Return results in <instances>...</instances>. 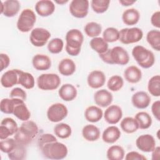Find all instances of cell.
Masks as SVG:
<instances>
[{
	"instance_id": "obj_35",
	"label": "cell",
	"mask_w": 160,
	"mask_h": 160,
	"mask_svg": "<svg viewBox=\"0 0 160 160\" xmlns=\"http://www.w3.org/2000/svg\"><path fill=\"white\" fill-rule=\"evenodd\" d=\"M124 149L118 145H113L109 147L107 151V158L109 160H122L124 158Z\"/></svg>"
},
{
	"instance_id": "obj_38",
	"label": "cell",
	"mask_w": 160,
	"mask_h": 160,
	"mask_svg": "<svg viewBox=\"0 0 160 160\" xmlns=\"http://www.w3.org/2000/svg\"><path fill=\"white\" fill-rule=\"evenodd\" d=\"M148 89L149 93L155 97L160 96V76L155 75L151 77L148 83Z\"/></svg>"
},
{
	"instance_id": "obj_43",
	"label": "cell",
	"mask_w": 160,
	"mask_h": 160,
	"mask_svg": "<svg viewBox=\"0 0 160 160\" xmlns=\"http://www.w3.org/2000/svg\"><path fill=\"white\" fill-rule=\"evenodd\" d=\"M24 146H25L18 144L14 149L8 154L9 159L11 160L24 159L26 155V150Z\"/></svg>"
},
{
	"instance_id": "obj_9",
	"label": "cell",
	"mask_w": 160,
	"mask_h": 160,
	"mask_svg": "<svg viewBox=\"0 0 160 160\" xmlns=\"http://www.w3.org/2000/svg\"><path fill=\"white\" fill-rule=\"evenodd\" d=\"M67 107L62 103L57 102L51 105L47 111V117L52 122H58L63 120L68 115Z\"/></svg>"
},
{
	"instance_id": "obj_24",
	"label": "cell",
	"mask_w": 160,
	"mask_h": 160,
	"mask_svg": "<svg viewBox=\"0 0 160 160\" xmlns=\"http://www.w3.org/2000/svg\"><path fill=\"white\" fill-rule=\"evenodd\" d=\"M125 79L132 84L139 82L142 78L141 71L136 66H130L124 71Z\"/></svg>"
},
{
	"instance_id": "obj_51",
	"label": "cell",
	"mask_w": 160,
	"mask_h": 160,
	"mask_svg": "<svg viewBox=\"0 0 160 160\" xmlns=\"http://www.w3.org/2000/svg\"><path fill=\"white\" fill-rule=\"evenodd\" d=\"M151 22L153 26L157 28H160V12L159 11L152 14L151 18Z\"/></svg>"
},
{
	"instance_id": "obj_30",
	"label": "cell",
	"mask_w": 160,
	"mask_h": 160,
	"mask_svg": "<svg viewBox=\"0 0 160 160\" xmlns=\"http://www.w3.org/2000/svg\"><path fill=\"white\" fill-rule=\"evenodd\" d=\"M18 84L21 85L26 89H30L34 88L35 85V80L31 73L19 69Z\"/></svg>"
},
{
	"instance_id": "obj_53",
	"label": "cell",
	"mask_w": 160,
	"mask_h": 160,
	"mask_svg": "<svg viewBox=\"0 0 160 160\" xmlns=\"http://www.w3.org/2000/svg\"><path fill=\"white\" fill-rule=\"evenodd\" d=\"M119 2L124 6H129L132 5L134 3L136 2V1H131V0H119Z\"/></svg>"
},
{
	"instance_id": "obj_28",
	"label": "cell",
	"mask_w": 160,
	"mask_h": 160,
	"mask_svg": "<svg viewBox=\"0 0 160 160\" xmlns=\"http://www.w3.org/2000/svg\"><path fill=\"white\" fill-rule=\"evenodd\" d=\"M140 18L139 12L134 8H130L125 10L122 15L123 22L128 26L136 24Z\"/></svg>"
},
{
	"instance_id": "obj_27",
	"label": "cell",
	"mask_w": 160,
	"mask_h": 160,
	"mask_svg": "<svg viewBox=\"0 0 160 160\" xmlns=\"http://www.w3.org/2000/svg\"><path fill=\"white\" fill-rule=\"evenodd\" d=\"M103 116L102 109L96 106L88 107L84 111L85 119L91 122H96L100 121Z\"/></svg>"
},
{
	"instance_id": "obj_21",
	"label": "cell",
	"mask_w": 160,
	"mask_h": 160,
	"mask_svg": "<svg viewBox=\"0 0 160 160\" xmlns=\"http://www.w3.org/2000/svg\"><path fill=\"white\" fill-rule=\"evenodd\" d=\"M32 66L38 71H46L51 66V60L46 55L37 54L33 56L32 59Z\"/></svg>"
},
{
	"instance_id": "obj_3",
	"label": "cell",
	"mask_w": 160,
	"mask_h": 160,
	"mask_svg": "<svg viewBox=\"0 0 160 160\" xmlns=\"http://www.w3.org/2000/svg\"><path fill=\"white\" fill-rule=\"evenodd\" d=\"M66 51L72 56H78L80 52L84 41L81 31L77 29L68 31L66 34Z\"/></svg>"
},
{
	"instance_id": "obj_44",
	"label": "cell",
	"mask_w": 160,
	"mask_h": 160,
	"mask_svg": "<svg viewBox=\"0 0 160 160\" xmlns=\"http://www.w3.org/2000/svg\"><path fill=\"white\" fill-rule=\"evenodd\" d=\"M64 47L63 41L60 38H53L48 44V51L52 54H58L61 52Z\"/></svg>"
},
{
	"instance_id": "obj_40",
	"label": "cell",
	"mask_w": 160,
	"mask_h": 160,
	"mask_svg": "<svg viewBox=\"0 0 160 160\" xmlns=\"http://www.w3.org/2000/svg\"><path fill=\"white\" fill-rule=\"evenodd\" d=\"M124 85L122 78L119 75L112 76L107 82V86L111 91L116 92L119 91Z\"/></svg>"
},
{
	"instance_id": "obj_7",
	"label": "cell",
	"mask_w": 160,
	"mask_h": 160,
	"mask_svg": "<svg viewBox=\"0 0 160 160\" xmlns=\"http://www.w3.org/2000/svg\"><path fill=\"white\" fill-rule=\"evenodd\" d=\"M61 82L59 76L54 73L42 74L37 79L38 87L44 91L56 89L60 86Z\"/></svg>"
},
{
	"instance_id": "obj_41",
	"label": "cell",
	"mask_w": 160,
	"mask_h": 160,
	"mask_svg": "<svg viewBox=\"0 0 160 160\" xmlns=\"http://www.w3.org/2000/svg\"><path fill=\"white\" fill-rule=\"evenodd\" d=\"M102 38L108 43L113 42L119 40V31L118 29L112 27L106 28L102 33Z\"/></svg>"
},
{
	"instance_id": "obj_36",
	"label": "cell",
	"mask_w": 160,
	"mask_h": 160,
	"mask_svg": "<svg viewBox=\"0 0 160 160\" xmlns=\"http://www.w3.org/2000/svg\"><path fill=\"white\" fill-rule=\"evenodd\" d=\"M54 132L57 137L61 139H66L71 135L72 129L69 124L61 122L54 126Z\"/></svg>"
},
{
	"instance_id": "obj_14",
	"label": "cell",
	"mask_w": 160,
	"mask_h": 160,
	"mask_svg": "<svg viewBox=\"0 0 160 160\" xmlns=\"http://www.w3.org/2000/svg\"><path fill=\"white\" fill-rule=\"evenodd\" d=\"M104 120L110 124H116L122 117V109L118 105H110L104 113Z\"/></svg>"
},
{
	"instance_id": "obj_20",
	"label": "cell",
	"mask_w": 160,
	"mask_h": 160,
	"mask_svg": "<svg viewBox=\"0 0 160 160\" xmlns=\"http://www.w3.org/2000/svg\"><path fill=\"white\" fill-rule=\"evenodd\" d=\"M19 69H11L5 72L1 78V84L2 87L9 88L18 84Z\"/></svg>"
},
{
	"instance_id": "obj_47",
	"label": "cell",
	"mask_w": 160,
	"mask_h": 160,
	"mask_svg": "<svg viewBox=\"0 0 160 160\" xmlns=\"http://www.w3.org/2000/svg\"><path fill=\"white\" fill-rule=\"evenodd\" d=\"M11 98H18L25 101L27 98V94L24 90L20 88H15L11 90L9 94Z\"/></svg>"
},
{
	"instance_id": "obj_1",
	"label": "cell",
	"mask_w": 160,
	"mask_h": 160,
	"mask_svg": "<svg viewBox=\"0 0 160 160\" xmlns=\"http://www.w3.org/2000/svg\"><path fill=\"white\" fill-rule=\"evenodd\" d=\"M39 131L37 124L32 121H24L14 134V138L18 144L26 146L31 142Z\"/></svg>"
},
{
	"instance_id": "obj_26",
	"label": "cell",
	"mask_w": 160,
	"mask_h": 160,
	"mask_svg": "<svg viewBox=\"0 0 160 160\" xmlns=\"http://www.w3.org/2000/svg\"><path fill=\"white\" fill-rule=\"evenodd\" d=\"M101 132L99 129L93 124H88L83 127L82 135L88 141H96L100 137Z\"/></svg>"
},
{
	"instance_id": "obj_31",
	"label": "cell",
	"mask_w": 160,
	"mask_h": 160,
	"mask_svg": "<svg viewBox=\"0 0 160 160\" xmlns=\"http://www.w3.org/2000/svg\"><path fill=\"white\" fill-rule=\"evenodd\" d=\"M120 126L121 129L128 134L133 133L139 129V126L136 120L132 117L124 118L121 121Z\"/></svg>"
},
{
	"instance_id": "obj_29",
	"label": "cell",
	"mask_w": 160,
	"mask_h": 160,
	"mask_svg": "<svg viewBox=\"0 0 160 160\" xmlns=\"http://www.w3.org/2000/svg\"><path fill=\"white\" fill-rule=\"evenodd\" d=\"M58 70L61 74L69 76L73 74L76 71L74 62L69 58L62 59L59 63Z\"/></svg>"
},
{
	"instance_id": "obj_52",
	"label": "cell",
	"mask_w": 160,
	"mask_h": 160,
	"mask_svg": "<svg viewBox=\"0 0 160 160\" xmlns=\"http://www.w3.org/2000/svg\"><path fill=\"white\" fill-rule=\"evenodd\" d=\"M151 152H152V160H157V159H159V156H160L159 146L155 147Z\"/></svg>"
},
{
	"instance_id": "obj_42",
	"label": "cell",
	"mask_w": 160,
	"mask_h": 160,
	"mask_svg": "<svg viewBox=\"0 0 160 160\" xmlns=\"http://www.w3.org/2000/svg\"><path fill=\"white\" fill-rule=\"evenodd\" d=\"M109 0H92L91 2L92 10L98 14L106 12L109 8Z\"/></svg>"
},
{
	"instance_id": "obj_54",
	"label": "cell",
	"mask_w": 160,
	"mask_h": 160,
	"mask_svg": "<svg viewBox=\"0 0 160 160\" xmlns=\"http://www.w3.org/2000/svg\"><path fill=\"white\" fill-rule=\"evenodd\" d=\"M56 3H58V4H65V3H66V2H68V0H61V1H55Z\"/></svg>"
},
{
	"instance_id": "obj_6",
	"label": "cell",
	"mask_w": 160,
	"mask_h": 160,
	"mask_svg": "<svg viewBox=\"0 0 160 160\" xmlns=\"http://www.w3.org/2000/svg\"><path fill=\"white\" fill-rule=\"evenodd\" d=\"M36 16L34 11L30 9H25L21 12L18 21L17 28L22 32L30 31L36 23Z\"/></svg>"
},
{
	"instance_id": "obj_25",
	"label": "cell",
	"mask_w": 160,
	"mask_h": 160,
	"mask_svg": "<svg viewBox=\"0 0 160 160\" xmlns=\"http://www.w3.org/2000/svg\"><path fill=\"white\" fill-rule=\"evenodd\" d=\"M24 101L18 98H4L0 102V109L3 113L10 114H13L14 109L16 105Z\"/></svg>"
},
{
	"instance_id": "obj_12",
	"label": "cell",
	"mask_w": 160,
	"mask_h": 160,
	"mask_svg": "<svg viewBox=\"0 0 160 160\" xmlns=\"http://www.w3.org/2000/svg\"><path fill=\"white\" fill-rule=\"evenodd\" d=\"M17 122L12 118H6L1 122L0 125V139L1 140L8 138L9 136L14 135L18 130Z\"/></svg>"
},
{
	"instance_id": "obj_2",
	"label": "cell",
	"mask_w": 160,
	"mask_h": 160,
	"mask_svg": "<svg viewBox=\"0 0 160 160\" xmlns=\"http://www.w3.org/2000/svg\"><path fill=\"white\" fill-rule=\"evenodd\" d=\"M103 62L108 64L126 65L129 61V56L127 51L121 46H115L108 49L105 52L99 54Z\"/></svg>"
},
{
	"instance_id": "obj_18",
	"label": "cell",
	"mask_w": 160,
	"mask_h": 160,
	"mask_svg": "<svg viewBox=\"0 0 160 160\" xmlns=\"http://www.w3.org/2000/svg\"><path fill=\"white\" fill-rule=\"evenodd\" d=\"M113 96L109 91L102 89L97 91L94 94L95 103L100 107L106 108L110 106L112 102Z\"/></svg>"
},
{
	"instance_id": "obj_46",
	"label": "cell",
	"mask_w": 160,
	"mask_h": 160,
	"mask_svg": "<svg viewBox=\"0 0 160 160\" xmlns=\"http://www.w3.org/2000/svg\"><path fill=\"white\" fill-rule=\"evenodd\" d=\"M56 141H57V138L55 137V136L52 135V134L45 133V134H41L39 137L38 139V144L39 149H41L45 144L51 142Z\"/></svg>"
},
{
	"instance_id": "obj_39",
	"label": "cell",
	"mask_w": 160,
	"mask_h": 160,
	"mask_svg": "<svg viewBox=\"0 0 160 160\" xmlns=\"http://www.w3.org/2000/svg\"><path fill=\"white\" fill-rule=\"evenodd\" d=\"M84 31L88 37H98L102 31L101 25L96 22H88L84 26Z\"/></svg>"
},
{
	"instance_id": "obj_15",
	"label": "cell",
	"mask_w": 160,
	"mask_h": 160,
	"mask_svg": "<svg viewBox=\"0 0 160 160\" xmlns=\"http://www.w3.org/2000/svg\"><path fill=\"white\" fill-rule=\"evenodd\" d=\"M1 13L4 16L12 18L16 16L20 10L21 4L17 0H7L1 2Z\"/></svg>"
},
{
	"instance_id": "obj_13",
	"label": "cell",
	"mask_w": 160,
	"mask_h": 160,
	"mask_svg": "<svg viewBox=\"0 0 160 160\" xmlns=\"http://www.w3.org/2000/svg\"><path fill=\"white\" fill-rule=\"evenodd\" d=\"M136 145L141 151L149 152L156 147V141L154 137L151 134H142L136 139Z\"/></svg>"
},
{
	"instance_id": "obj_11",
	"label": "cell",
	"mask_w": 160,
	"mask_h": 160,
	"mask_svg": "<svg viewBox=\"0 0 160 160\" xmlns=\"http://www.w3.org/2000/svg\"><path fill=\"white\" fill-rule=\"evenodd\" d=\"M89 6L88 0H72L69 5V12L76 18H84L88 15Z\"/></svg>"
},
{
	"instance_id": "obj_45",
	"label": "cell",
	"mask_w": 160,
	"mask_h": 160,
	"mask_svg": "<svg viewBox=\"0 0 160 160\" xmlns=\"http://www.w3.org/2000/svg\"><path fill=\"white\" fill-rule=\"evenodd\" d=\"M18 143L14 138H6L0 141V149L2 152L9 153L17 146Z\"/></svg>"
},
{
	"instance_id": "obj_5",
	"label": "cell",
	"mask_w": 160,
	"mask_h": 160,
	"mask_svg": "<svg viewBox=\"0 0 160 160\" xmlns=\"http://www.w3.org/2000/svg\"><path fill=\"white\" fill-rule=\"evenodd\" d=\"M132 55L137 63L142 68H149L154 64L155 57L153 52L142 46H134L132 50Z\"/></svg>"
},
{
	"instance_id": "obj_8",
	"label": "cell",
	"mask_w": 160,
	"mask_h": 160,
	"mask_svg": "<svg viewBox=\"0 0 160 160\" xmlns=\"http://www.w3.org/2000/svg\"><path fill=\"white\" fill-rule=\"evenodd\" d=\"M143 37L142 31L139 28H123L119 31V40L124 44L139 42Z\"/></svg>"
},
{
	"instance_id": "obj_50",
	"label": "cell",
	"mask_w": 160,
	"mask_h": 160,
	"mask_svg": "<svg viewBox=\"0 0 160 160\" xmlns=\"http://www.w3.org/2000/svg\"><path fill=\"white\" fill-rule=\"evenodd\" d=\"M151 111L158 121H160V101H156L153 102L151 106Z\"/></svg>"
},
{
	"instance_id": "obj_23",
	"label": "cell",
	"mask_w": 160,
	"mask_h": 160,
	"mask_svg": "<svg viewBox=\"0 0 160 160\" xmlns=\"http://www.w3.org/2000/svg\"><path fill=\"white\" fill-rule=\"evenodd\" d=\"M121 137L119 129L115 126H110L103 131L102 139L104 142L108 144H112L116 142Z\"/></svg>"
},
{
	"instance_id": "obj_33",
	"label": "cell",
	"mask_w": 160,
	"mask_h": 160,
	"mask_svg": "<svg viewBox=\"0 0 160 160\" xmlns=\"http://www.w3.org/2000/svg\"><path fill=\"white\" fill-rule=\"evenodd\" d=\"M134 119L136 120L139 128L141 129H148L152 124V118L149 113L141 111L138 112L135 116Z\"/></svg>"
},
{
	"instance_id": "obj_10",
	"label": "cell",
	"mask_w": 160,
	"mask_h": 160,
	"mask_svg": "<svg viewBox=\"0 0 160 160\" xmlns=\"http://www.w3.org/2000/svg\"><path fill=\"white\" fill-rule=\"evenodd\" d=\"M50 32L42 28L33 29L30 34V42L36 47L44 46L51 38Z\"/></svg>"
},
{
	"instance_id": "obj_49",
	"label": "cell",
	"mask_w": 160,
	"mask_h": 160,
	"mask_svg": "<svg viewBox=\"0 0 160 160\" xmlns=\"http://www.w3.org/2000/svg\"><path fill=\"white\" fill-rule=\"evenodd\" d=\"M0 62H1V71L7 68L10 63V58L6 54H0Z\"/></svg>"
},
{
	"instance_id": "obj_48",
	"label": "cell",
	"mask_w": 160,
	"mask_h": 160,
	"mask_svg": "<svg viewBox=\"0 0 160 160\" xmlns=\"http://www.w3.org/2000/svg\"><path fill=\"white\" fill-rule=\"evenodd\" d=\"M126 160H146L147 158L136 151H130L125 156Z\"/></svg>"
},
{
	"instance_id": "obj_19",
	"label": "cell",
	"mask_w": 160,
	"mask_h": 160,
	"mask_svg": "<svg viewBox=\"0 0 160 160\" xmlns=\"http://www.w3.org/2000/svg\"><path fill=\"white\" fill-rule=\"evenodd\" d=\"M131 102L135 108L145 109L150 104L151 98L145 91H138L132 96Z\"/></svg>"
},
{
	"instance_id": "obj_34",
	"label": "cell",
	"mask_w": 160,
	"mask_h": 160,
	"mask_svg": "<svg viewBox=\"0 0 160 160\" xmlns=\"http://www.w3.org/2000/svg\"><path fill=\"white\" fill-rule=\"evenodd\" d=\"M13 114L18 119L22 121L29 120L31 117V112L24 102L18 104L16 106L14 109Z\"/></svg>"
},
{
	"instance_id": "obj_22",
	"label": "cell",
	"mask_w": 160,
	"mask_h": 160,
	"mask_svg": "<svg viewBox=\"0 0 160 160\" xmlns=\"http://www.w3.org/2000/svg\"><path fill=\"white\" fill-rule=\"evenodd\" d=\"M58 94L59 97L65 101H71L77 96V89L71 84H64L60 88Z\"/></svg>"
},
{
	"instance_id": "obj_16",
	"label": "cell",
	"mask_w": 160,
	"mask_h": 160,
	"mask_svg": "<svg viewBox=\"0 0 160 160\" xmlns=\"http://www.w3.org/2000/svg\"><path fill=\"white\" fill-rule=\"evenodd\" d=\"M88 84L93 89H98L103 86L106 82V76L104 73L99 70L91 71L87 78Z\"/></svg>"
},
{
	"instance_id": "obj_17",
	"label": "cell",
	"mask_w": 160,
	"mask_h": 160,
	"mask_svg": "<svg viewBox=\"0 0 160 160\" xmlns=\"http://www.w3.org/2000/svg\"><path fill=\"white\" fill-rule=\"evenodd\" d=\"M35 11L42 17H48L55 11V5L52 1L41 0L35 4Z\"/></svg>"
},
{
	"instance_id": "obj_4",
	"label": "cell",
	"mask_w": 160,
	"mask_h": 160,
	"mask_svg": "<svg viewBox=\"0 0 160 160\" xmlns=\"http://www.w3.org/2000/svg\"><path fill=\"white\" fill-rule=\"evenodd\" d=\"M44 157L49 159L59 160L65 158L68 152L67 146L58 141L48 143L41 149Z\"/></svg>"
},
{
	"instance_id": "obj_32",
	"label": "cell",
	"mask_w": 160,
	"mask_h": 160,
	"mask_svg": "<svg viewBox=\"0 0 160 160\" xmlns=\"http://www.w3.org/2000/svg\"><path fill=\"white\" fill-rule=\"evenodd\" d=\"M91 48L99 54L105 52L108 49V43L101 37L93 38L89 42Z\"/></svg>"
},
{
	"instance_id": "obj_37",
	"label": "cell",
	"mask_w": 160,
	"mask_h": 160,
	"mask_svg": "<svg viewBox=\"0 0 160 160\" xmlns=\"http://www.w3.org/2000/svg\"><path fill=\"white\" fill-rule=\"evenodd\" d=\"M146 40L154 50L160 51V31L159 30L149 31L147 33Z\"/></svg>"
}]
</instances>
